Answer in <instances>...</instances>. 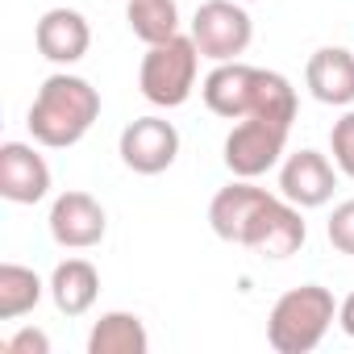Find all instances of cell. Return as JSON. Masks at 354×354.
Here are the masks:
<instances>
[{"label":"cell","instance_id":"obj_18","mask_svg":"<svg viewBox=\"0 0 354 354\" xmlns=\"http://www.w3.org/2000/svg\"><path fill=\"white\" fill-rule=\"evenodd\" d=\"M329 150H333V167L354 180V109H350L342 121H333V129H329Z\"/></svg>","mask_w":354,"mask_h":354},{"label":"cell","instance_id":"obj_1","mask_svg":"<svg viewBox=\"0 0 354 354\" xmlns=\"http://www.w3.org/2000/svg\"><path fill=\"white\" fill-rule=\"evenodd\" d=\"M209 225L221 242L246 246L263 259H288L304 246L308 230L292 201L254 188L250 180H234L209 205Z\"/></svg>","mask_w":354,"mask_h":354},{"label":"cell","instance_id":"obj_14","mask_svg":"<svg viewBox=\"0 0 354 354\" xmlns=\"http://www.w3.org/2000/svg\"><path fill=\"white\" fill-rule=\"evenodd\" d=\"M100 296V275L88 259H67L50 275V300L63 317H84Z\"/></svg>","mask_w":354,"mask_h":354},{"label":"cell","instance_id":"obj_4","mask_svg":"<svg viewBox=\"0 0 354 354\" xmlns=\"http://www.w3.org/2000/svg\"><path fill=\"white\" fill-rule=\"evenodd\" d=\"M201 50L192 42V34H175L171 42H158L142 55L138 67V88L150 104L158 109H180L192 88H196V71H201Z\"/></svg>","mask_w":354,"mask_h":354},{"label":"cell","instance_id":"obj_12","mask_svg":"<svg viewBox=\"0 0 354 354\" xmlns=\"http://www.w3.org/2000/svg\"><path fill=\"white\" fill-rule=\"evenodd\" d=\"M34 42H38V55L59 63V67H71L88 55L92 46V30H88V17L75 13V9H50L42 13L38 30H34Z\"/></svg>","mask_w":354,"mask_h":354},{"label":"cell","instance_id":"obj_20","mask_svg":"<svg viewBox=\"0 0 354 354\" xmlns=\"http://www.w3.org/2000/svg\"><path fill=\"white\" fill-rule=\"evenodd\" d=\"M5 354H50V337L42 329H17L5 342Z\"/></svg>","mask_w":354,"mask_h":354},{"label":"cell","instance_id":"obj_7","mask_svg":"<svg viewBox=\"0 0 354 354\" xmlns=\"http://www.w3.org/2000/svg\"><path fill=\"white\" fill-rule=\"evenodd\" d=\"M259 92H263V67H246V63H217L205 84L201 96L209 104V113L225 117V121H242L259 109Z\"/></svg>","mask_w":354,"mask_h":354},{"label":"cell","instance_id":"obj_10","mask_svg":"<svg viewBox=\"0 0 354 354\" xmlns=\"http://www.w3.org/2000/svg\"><path fill=\"white\" fill-rule=\"evenodd\" d=\"M104 230H109V217H104V209H100L96 196H88V192H63V196H55V205H50V238L59 246H67V250L100 246Z\"/></svg>","mask_w":354,"mask_h":354},{"label":"cell","instance_id":"obj_3","mask_svg":"<svg viewBox=\"0 0 354 354\" xmlns=\"http://www.w3.org/2000/svg\"><path fill=\"white\" fill-rule=\"evenodd\" d=\"M333 317H337L333 292L321 283H300L275 300L267 317V342L275 354H308L325 342Z\"/></svg>","mask_w":354,"mask_h":354},{"label":"cell","instance_id":"obj_16","mask_svg":"<svg viewBox=\"0 0 354 354\" xmlns=\"http://www.w3.org/2000/svg\"><path fill=\"white\" fill-rule=\"evenodd\" d=\"M125 21L133 38H142L146 46H158L180 34V5L175 0H129Z\"/></svg>","mask_w":354,"mask_h":354},{"label":"cell","instance_id":"obj_8","mask_svg":"<svg viewBox=\"0 0 354 354\" xmlns=\"http://www.w3.org/2000/svg\"><path fill=\"white\" fill-rule=\"evenodd\" d=\"M180 154V129L162 117H138L121 129V162L138 175H158Z\"/></svg>","mask_w":354,"mask_h":354},{"label":"cell","instance_id":"obj_13","mask_svg":"<svg viewBox=\"0 0 354 354\" xmlns=\"http://www.w3.org/2000/svg\"><path fill=\"white\" fill-rule=\"evenodd\" d=\"M304 84L313 92V100L346 109L354 104V55L346 46H321L313 50L308 67H304Z\"/></svg>","mask_w":354,"mask_h":354},{"label":"cell","instance_id":"obj_15","mask_svg":"<svg viewBox=\"0 0 354 354\" xmlns=\"http://www.w3.org/2000/svg\"><path fill=\"white\" fill-rule=\"evenodd\" d=\"M150 350V333L142 325V317L133 313H104L92 333H88V354H146Z\"/></svg>","mask_w":354,"mask_h":354},{"label":"cell","instance_id":"obj_5","mask_svg":"<svg viewBox=\"0 0 354 354\" xmlns=\"http://www.w3.org/2000/svg\"><path fill=\"white\" fill-rule=\"evenodd\" d=\"M250 38H254V21L238 0H205L192 17V42L213 63H234L238 55H246Z\"/></svg>","mask_w":354,"mask_h":354},{"label":"cell","instance_id":"obj_6","mask_svg":"<svg viewBox=\"0 0 354 354\" xmlns=\"http://www.w3.org/2000/svg\"><path fill=\"white\" fill-rule=\"evenodd\" d=\"M288 129L292 125H279L271 117H242L225 138V167L234 171V180H259V175H267L283 158Z\"/></svg>","mask_w":354,"mask_h":354},{"label":"cell","instance_id":"obj_9","mask_svg":"<svg viewBox=\"0 0 354 354\" xmlns=\"http://www.w3.org/2000/svg\"><path fill=\"white\" fill-rule=\"evenodd\" d=\"M337 188V171L321 150H296L279 167V196L292 201L296 209H321L329 205Z\"/></svg>","mask_w":354,"mask_h":354},{"label":"cell","instance_id":"obj_2","mask_svg":"<svg viewBox=\"0 0 354 354\" xmlns=\"http://www.w3.org/2000/svg\"><path fill=\"white\" fill-rule=\"evenodd\" d=\"M100 117V92L84 80V75H50L34 104H30V133L38 146H50V150H67L75 146Z\"/></svg>","mask_w":354,"mask_h":354},{"label":"cell","instance_id":"obj_11","mask_svg":"<svg viewBox=\"0 0 354 354\" xmlns=\"http://www.w3.org/2000/svg\"><path fill=\"white\" fill-rule=\"evenodd\" d=\"M50 192V167L30 142L0 146V196L9 205H38Z\"/></svg>","mask_w":354,"mask_h":354},{"label":"cell","instance_id":"obj_17","mask_svg":"<svg viewBox=\"0 0 354 354\" xmlns=\"http://www.w3.org/2000/svg\"><path fill=\"white\" fill-rule=\"evenodd\" d=\"M42 292L46 288H42L38 271H30L21 263H5L0 267V321H17V317L34 313Z\"/></svg>","mask_w":354,"mask_h":354},{"label":"cell","instance_id":"obj_19","mask_svg":"<svg viewBox=\"0 0 354 354\" xmlns=\"http://www.w3.org/2000/svg\"><path fill=\"white\" fill-rule=\"evenodd\" d=\"M333 250L342 254H354V201H342L333 213H329V225H325Z\"/></svg>","mask_w":354,"mask_h":354},{"label":"cell","instance_id":"obj_21","mask_svg":"<svg viewBox=\"0 0 354 354\" xmlns=\"http://www.w3.org/2000/svg\"><path fill=\"white\" fill-rule=\"evenodd\" d=\"M337 325H342V333H346V337H354V292L337 304Z\"/></svg>","mask_w":354,"mask_h":354}]
</instances>
